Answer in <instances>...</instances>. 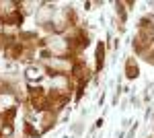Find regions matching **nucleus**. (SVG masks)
<instances>
[{"label": "nucleus", "instance_id": "1", "mask_svg": "<svg viewBox=\"0 0 154 138\" xmlns=\"http://www.w3.org/2000/svg\"><path fill=\"white\" fill-rule=\"evenodd\" d=\"M136 74H138V72H136V62H134V60H130V62H128V76H130V79H134Z\"/></svg>", "mask_w": 154, "mask_h": 138}]
</instances>
